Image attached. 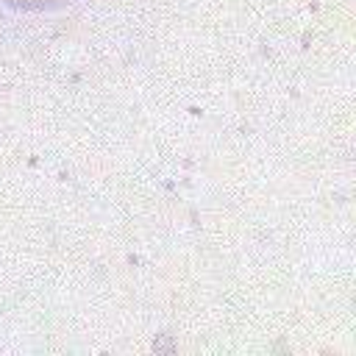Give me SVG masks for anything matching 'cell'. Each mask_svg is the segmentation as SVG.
Instances as JSON below:
<instances>
[{"instance_id": "6da1fadb", "label": "cell", "mask_w": 356, "mask_h": 356, "mask_svg": "<svg viewBox=\"0 0 356 356\" xmlns=\"http://www.w3.org/2000/svg\"><path fill=\"white\" fill-rule=\"evenodd\" d=\"M0 3L11 8H22V11H42V8H58L70 0H0Z\"/></svg>"}]
</instances>
